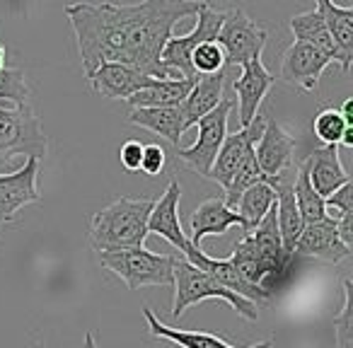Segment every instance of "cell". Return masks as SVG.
<instances>
[{
  "instance_id": "obj_1",
  "label": "cell",
  "mask_w": 353,
  "mask_h": 348,
  "mask_svg": "<svg viewBox=\"0 0 353 348\" xmlns=\"http://www.w3.org/2000/svg\"><path fill=\"white\" fill-rule=\"evenodd\" d=\"M199 0H141L119 3H73L65 17L75 32L85 75L102 63H126L150 78H176L160 56L174 37V25L196 15Z\"/></svg>"
},
{
  "instance_id": "obj_2",
  "label": "cell",
  "mask_w": 353,
  "mask_h": 348,
  "mask_svg": "<svg viewBox=\"0 0 353 348\" xmlns=\"http://www.w3.org/2000/svg\"><path fill=\"white\" fill-rule=\"evenodd\" d=\"M152 198L121 196L92 216L90 223V242L94 252L128 249L143 247L148 237V216L152 211Z\"/></svg>"
},
{
  "instance_id": "obj_3",
  "label": "cell",
  "mask_w": 353,
  "mask_h": 348,
  "mask_svg": "<svg viewBox=\"0 0 353 348\" xmlns=\"http://www.w3.org/2000/svg\"><path fill=\"white\" fill-rule=\"evenodd\" d=\"M174 305H172V317L179 319L184 312H187L192 305L203 303V300H225L232 309H237V314H242L250 322H256L259 319V309H256V303L242 298V295L228 290L225 285H221L218 280H213L206 271L196 269L192 261H187L184 256H176L174 264Z\"/></svg>"
},
{
  "instance_id": "obj_4",
  "label": "cell",
  "mask_w": 353,
  "mask_h": 348,
  "mask_svg": "<svg viewBox=\"0 0 353 348\" xmlns=\"http://www.w3.org/2000/svg\"><path fill=\"white\" fill-rule=\"evenodd\" d=\"M99 264L126 283L128 290H141L148 285H172L174 280V254H152L145 247L97 252Z\"/></svg>"
},
{
  "instance_id": "obj_5",
  "label": "cell",
  "mask_w": 353,
  "mask_h": 348,
  "mask_svg": "<svg viewBox=\"0 0 353 348\" xmlns=\"http://www.w3.org/2000/svg\"><path fill=\"white\" fill-rule=\"evenodd\" d=\"M46 145L41 121L30 102H0V167H8L17 155L41 160L46 157Z\"/></svg>"
},
{
  "instance_id": "obj_6",
  "label": "cell",
  "mask_w": 353,
  "mask_h": 348,
  "mask_svg": "<svg viewBox=\"0 0 353 348\" xmlns=\"http://www.w3.org/2000/svg\"><path fill=\"white\" fill-rule=\"evenodd\" d=\"M266 39H269V34L264 27L256 20H252L242 8L223 10V25L216 41L223 46V54H225V68L228 65L242 68L252 59H261Z\"/></svg>"
},
{
  "instance_id": "obj_7",
  "label": "cell",
  "mask_w": 353,
  "mask_h": 348,
  "mask_svg": "<svg viewBox=\"0 0 353 348\" xmlns=\"http://www.w3.org/2000/svg\"><path fill=\"white\" fill-rule=\"evenodd\" d=\"M232 109H235V102L223 97L211 112L203 114V116L194 123V126H199L196 143H194L192 147L176 150V157H179L187 167H192L196 174H201V177H208V172H211V167H213V160H216L218 150H221L223 141H225L228 119H230Z\"/></svg>"
},
{
  "instance_id": "obj_8",
  "label": "cell",
  "mask_w": 353,
  "mask_h": 348,
  "mask_svg": "<svg viewBox=\"0 0 353 348\" xmlns=\"http://www.w3.org/2000/svg\"><path fill=\"white\" fill-rule=\"evenodd\" d=\"M196 27L184 37H172L162 49V65L176 78H199L192 68V51L196 49L201 41H211L218 37L223 25V10H216L208 3H203L201 10L196 12Z\"/></svg>"
},
{
  "instance_id": "obj_9",
  "label": "cell",
  "mask_w": 353,
  "mask_h": 348,
  "mask_svg": "<svg viewBox=\"0 0 353 348\" xmlns=\"http://www.w3.org/2000/svg\"><path fill=\"white\" fill-rule=\"evenodd\" d=\"M37 177H39L37 157H27L25 165L10 174H0V225L15 221L25 206L41 201Z\"/></svg>"
},
{
  "instance_id": "obj_10",
  "label": "cell",
  "mask_w": 353,
  "mask_h": 348,
  "mask_svg": "<svg viewBox=\"0 0 353 348\" xmlns=\"http://www.w3.org/2000/svg\"><path fill=\"white\" fill-rule=\"evenodd\" d=\"M329 63H332L329 56H324L312 44L295 39L281 56V80L293 88L305 90V92H314Z\"/></svg>"
},
{
  "instance_id": "obj_11",
  "label": "cell",
  "mask_w": 353,
  "mask_h": 348,
  "mask_svg": "<svg viewBox=\"0 0 353 348\" xmlns=\"http://www.w3.org/2000/svg\"><path fill=\"white\" fill-rule=\"evenodd\" d=\"M295 256H312V259L327 261V264H339L351 254V247L341 242L336 232V221L322 218V221L305 223L298 240L293 247Z\"/></svg>"
},
{
  "instance_id": "obj_12",
  "label": "cell",
  "mask_w": 353,
  "mask_h": 348,
  "mask_svg": "<svg viewBox=\"0 0 353 348\" xmlns=\"http://www.w3.org/2000/svg\"><path fill=\"white\" fill-rule=\"evenodd\" d=\"M295 138L285 131L281 123L266 116V126L261 131L259 141L254 143V157L259 170L266 174V182L271 177H283V172L293 165L295 155Z\"/></svg>"
},
{
  "instance_id": "obj_13",
  "label": "cell",
  "mask_w": 353,
  "mask_h": 348,
  "mask_svg": "<svg viewBox=\"0 0 353 348\" xmlns=\"http://www.w3.org/2000/svg\"><path fill=\"white\" fill-rule=\"evenodd\" d=\"M264 126H266V116L264 114H256L252 123L242 126L240 131H235V133H228L221 150H218L216 160H213V167H211V172H208V179H213V182H218L223 189H225L228 184H230L232 174H235L237 165H240L242 157H245V152L259 141Z\"/></svg>"
},
{
  "instance_id": "obj_14",
  "label": "cell",
  "mask_w": 353,
  "mask_h": 348,
  "mask_svg": "<svg viewBox=\"0 0 353 348\" xmlns=\"http://www.w3.org/2000/svg\"><path fill=\"white\" fill-rule=\"evenodd\" d=\"M276 78L274 73L266 70V65L261 63V59H252L250 63L242 65L240 78L235 80L232 90L237 94V114H240V126L254 121V116L259 114V107L264 102V97L269 94V90L274 88Z\"/></svg>"
},
{
  "instance_id": "obj_15",
  "label": "cell",
  "mask_w": 353,
  "mask_h": 348,
  "mask_svg": "<svg viewBox=\"0 0 353 348\" xmlns=\"http://www.w3.org/2000/svg\"><path fill=\"white\" fill-rule=\"evenodd\" d=\"M179 198H182V187L176 179H172L165 194L152 203V211L148 216V235L152 232V235L170 242L174 249L184 252L189 237L184 235L182 221H179Z\"/></svg>"
},
{
  "instance_id": "obj_16",
  "label": "cell",
  "mask_w": 353,
  "mask_h": 348,
  "mask_svg": "<svg viewBox=\"0 0 353 348\" xmlns=\"http://www.w3.org/2000/svg\"><path fill=\"white\" fill-rule=\"evenodd\" d=\"M182 256L187 261H192L196 269L206 271V274L211 276L213 280H218L221 285H225L228 290H232V293H237V295H242V298L252 300V303L261 305V303H269V300H271L266 293L252 288V285L240 276V271L235 269V264H232L230 259H211V256L203 254L201 247L192 245V242H187Z\"/></svg>"
},
{
  "instance_id": "obj_17",
  "label": "cell",
  "mask_w": 353,
  "mask_h": 348,
  "mask_svg": "<svg viewBox=\"0 0 353 348\" xmlns=\"http://www.w3.org/2000/svg\"><path fill=\"white\" fill-rule=\"evenodd\" d=\"M90 85L97 94L107 99H128L133 92L148 88L155 78L131 68L126 63H102L88 75Z\"/></svg>"
},
{
  "instance_id": "obj_18",
  "label": "cell",
  "mask_w": 353,
  "mask_h": 348,
  "mask_svg": "<svg viewBox=\"0 0 353 348\" xmlns=\"http://www.w3.org/2000/svg\"><path fill=\"white\" fill-rule=\"evenodd\" d=\"M232 225L245 230V221L237 216L235 208L228 206L223 198H206L203 203H199V208L189 218V227H192V237L189 242L196 247H201V240L208 235H225Z\"/></svg>"
},
{
  "instance_id": "obj_19",
  "label": "cell",
  "mask_w": 353,
  "mask_h": 348,
  "mask_svg": "<svg viewBox=\"0 0 353 348\" xmlns=\"http://www.w3.org/2000/svg\"><path fill=\"white\" fill-rule=\"evenodd\" d=\"M128 123L141 126L145 131H152L162 136L167 143L179 147L184 128L182 104H170V107H131L128 112Z\"/></svg>"
},
{
  "instance_id": "obj_20",
  "label": "cell",
  "mask_w": 353,
  "mask_h": 348,
  "mask_svg": "<svg viewBox=\"0 0 353 348\" xmlns=\"http://www.w3.org/2000/svg\"><path fill=\"white\" fill-rule=\"evenodd\" d=\"M148 322V331L155 338H165V341H174L179 348H237L232 343H228L225 338L216 336V334H206V331H192V329H176V327H167L160 319L152 314L150 307H143ZM247 348H274V341H261L254 346Z\"/></svg>"
},
{
  "instance_id": "obj_21",
  "label": "cell",
  "mask_w": 353,
  "mask_h": 348,
  "mask_svg": "<svg viewBox=\"0 0 353 348\" xmlns=\"http://www.w3.org/2000/svg\"><path fill=\"white\" fill-rule=\"evenodd\" d=\"M307 165L310 182H312L314 192L319 196H329L332 192H336L341 184L351 182V177L346 174L339 157V145H322L317 150H312V155L305 160Z\"/></svg>"
},
{
  "instance_id": "obj_22",
  "label": "cell",
  "mask_w": 353,
  "mask_h": 348,
  "mask_svg": "<svg viewBox=\"0 0 353 348\" xmlns=\"http://www.w3.org/2000/svg\"><path fill=\"white\" fill-rule=\"evenodd\" d=\"M290 32H293V37L298 41L312 44L314 49H319L324 56H329V61H332V63H339L341 73L348 75V70H351V68H348L346 61H343L339 46L334 44L332 34H329L327 25H324V20H322V15L317 12V8H314V10H307V12H300V15H295L293 20H290Z\"/></svg>"
},
{
  "instance_id": "obj_23",
  "label": "cell",
  "mask_w": 353,
  "mask_h": 348,
  "mask_svg": "<svg viewBox=\"0 0 353 348\" xmlns=\"http://www.w3.org/2000/svg\"><path fill=\"white\" fill-rule=\"evenodd\" d=\"M225 92V70L211 75H199L194 80L192 92L187 94V99L182 102V114H184V128H192L203 114H208L218 102L223 99Z\"/></svg>"
},
{
  "instance_id": "obj_24",
  "label": "cell",
  "mask_w": 353,
  "mask_h": 348,
  "mask_svg": "<svg viewBox=\"0 0 353 348\" xmlns=\"http://www.w3.org/2000/svg\"><path fill=\"white\" fill-rule=\"evenodd\" d=\"M269 184L276 192V225H279L281 242H283V249L293 254L295 240L305 225L293 196V184L283 182V177H271Z\"/></svg>"
},
{
  "instance_id": "obj_25",
  "label": "cell",
  "mask_w": 353,
  "mask_h": 348,
  "mask_svg": "<svg viewBox=\"0 0 353 348\" xmlns=\"http://www.w3.org/2000/svg\"><path fill=\"white\" fill-rule=\"evenodd\" d=\"M196 78H155L148 88L133 92L126 99L131 107H170L182 104L192 92Z\"/></svg>"
},
{
  "instance_id": "obj_26",
  "label": "cell",
  "mask_w": 353,
  "mask_h": 348,
  "mask_svg": "<svg viewBox=\"0 0 353 348\" xmlns=\"http://www.w3.org/2000/svg\"><path fill=\"white\" fill-rule=\"evenodd\" d=\"M314 8L322 15L334 44L339 46L343 61L351 68L353 63V8L336 6L334 0H314Z\"/></svg>"
},
{
  "instance_id": "obj_27",
  "label": "cell",
  "mask_w": 353,
  "mask_h": 348,
  "mask_svg": "<svg viewBox=\"0 0 353 348\" xmlns=\"http://www.w3.org/2000/svg\"><path fill=\"white\" fill-rule=\"evenodd\" d=\"M274 203H276L274 187H271L269 182H256L240 194V198H237V203L232 208H235L237 216L245 221V232H250L264 221V216L271 211Z\"/></svg>"
},
{
  "instance_id": "obj_28",
  "label": "cell",
  "mask_w": 353,
  "mask_h": 348,
  "mask_svg": "<svg viewBox=\"0 0 353 348\" xmlns=\"http://www.w3.org/2000/svg\"><path fill=\"white\" fill-rule=\"evenodd\" d=\"M293 196H295V203H298L300 216H303V223H314V221L327 218L324 196H319V194L314 192L305 162L298 167V179H295V184H293Z\"/></svg>"
},
{
  "instance_id": "obj_29",
  "label": "cell",
  "mask_w": 353,
  "mask_h": 348,
  "mask_svg": "<svg viewBox=\"0 0 353 348\" xmlns=\"http://www.w3.org/2000/svg\"><path fill=\"white\" fill-rule=\"evenodd\" d=\"M256 182H266V174L259 170V165H256L254 145H252L250 150L245 152V157H242L240 165H237L230 184L225 187V198H223V201L232 208L237 203V198H240V194L245 192V189H250L252 184H256Z\"/></svg>"
},
{
  "instance_id": "obj_30",
  "label": "cell",
  "mask_w": 353,
  "mask_h": 348,
  "mask_svg": "<svg viewBox=\"0 0 353 348\" xmlns=\"http://www.w3.org/2000/svg\"><path fill=\"white\" fill-rule=\"evenodd\" d=\"M346 128H348V123L343 121L341 112L334 107L319 109L312 119V133L322 145H339V141H341Z\"/></svg>"
},
{
  "instance_id": "obj_31",
  "label": "cell",
  "mask_w": 353,
  "mask_h": 348,
  "mask_svg": "<svg viewBox=\"0 0 353 348\" xmlns=\"http://www.w3.org/2000/svg\"><path fill=\"white\" fill-rule=\"evenodd\" d=\"M192 68L196 75H211L225 70V54L223 46L216 39L201 41L196 49L192 51Z\"/></svg>"
},
{
  "instance_id": "obj_32",
  "label": "cell",
  "mask_w": 353,
  "mask_h": 348,
  "mask_svg": "<svg viewBox=\"0 0 353 348\" xmlns=\"http://www.w3.org/2000/svg\"><path fill=\"white\" fill-rule=\"evenodd\" d=\"M334 341L336 348H353V309H351V280H343V305L334 317Z\"/></svg>"
},
{
  "instance_id": "obj_33",
  "label": "cell",
  "mask_w": 353,
  "mask_h": 348,
  "mask_svg": "<svg viewBox=\"0 0 353 348\" xmlns=\"http://www.w3.org/2000/svg\"><path fill=\"white\" fill-rule=\"evenodd\" d=\"M30 97L25 73L20 68H6L0 73V102L25 104Z\"/></svg>"
},
{
  "instance_id": "obj_34",
  "label": "cell",
  "mask_w": 353,
  "mask_h": 348,
  "mask_svg": "<svg viewBox=\"0 0 353 348\" xmlns=\"http://www.w3.org/2000/svg\"><path fill=\"white\" fill-rule=\"evenodd\" d=\"M324 208H327V218H332V221L353 213V182L341 184L336 192L324 196Z\"/></svg>"
},
{
  "instance_id": "obj_35",
  "label": "cell",
  "mask_w": 353,
  "mask_h": 348,
  "mask_svg": "<svg viewBox=\"0 0 353 348\" xmlns=\"http://www.w3.org/2000/svg\"><path fill=\"white\" fill-rule=\"evenodd\" d=\"M165 150H162L157 143H150V145H143V157H141V170L145 177H157L162 170H165Z\"/></svg>"
},
{
  "instance_id": "obj_36",
  "label": "cell",
  "mask_w": 353,
  "mask_h": 348,
  "mask_svg": "<svg viewBox=\"0 0 353 348\" xmlns=\"http://www.w3.org/2000/svg\"><path fill=\"white\" fill-rule=\"evenodd\" d=\"M141 157H143V143L141 141H126L119 147V160L128 172L141 170Z\"/></svg>"
},
{
  "instance_id": "obj_37",
  "label": "cell",
  "mask_w": 353,
  "mask_h": 348,
  "mask_svg": "<svg viewBox=\"0 0 353 348\" xmlns=\"http://www.w3.org/2000/svg\"><path fill=\"white\" fill-rule=\"evenodd\" d=\"M341 116H343V121L348 123V126H353V99H346V102L341 104Z\"/></svg>"
},
{
  "instance_id": "obj_38",
  "label": "cell",
  "mask_w": 353,
  "mask_h": 348,
  "mask_svg": "<svg viewBox=\"0 0 353 348\" xmlns=\"http://www.w3.org/2000/svg\"><path fill=\"white\" fill-rule=\"evenodd\" d=\"M83 348H99V346H97V341H94V334H92V331L85 334V343H83Z\"/></svg>"
},
{
  "instance_id": "obj_39",
  "label": "cell",
  "mask_w": 353,
  "mask_h": 348,
  "mask_svg": "<svg viewBox=\"0 0 353 348\" xmlns=\"http://www.w3.org/2000/svg\"><path fill=\"white\" fill-rule=\"evenodd\" d=\"M8 68V63H6V46L0 44V73Z\"/></svg>"
},
{
  "instance_id": "obj_40",
  "label": "cell",
  "mask_w": 353,
  "mask_h": 348,
  "mask_svg": "<svg viewBox=\"0 0 353 348\" xmlns=\"http://www.w3.org/2000/svg\"><path fill=\"white\" fill-rule=\"evenodd\" d=\"M30 348H46V346H44V343H41V341H34V343H32Z\"/></svg>"
}]
</instances>
